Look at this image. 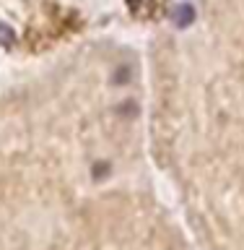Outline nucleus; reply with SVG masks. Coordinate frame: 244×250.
I'll return each mask as SVG.
<instances>
[{
    "mask_svg": "<svg viewBox=\"0 0 244 250\" xmlns=\"http://www.w3.org/2000/svg\"><path fill=\"white\" fill-rule=\"evenodd\" d=\"M192 19H195V11H192L190 3H182V5H179L177 11H174V21L179 23V26H187V23H190Z\"/></svg>",
    "mask_w": 244,
    "mask_h": 250,
    "instance_id": "obj_1",
    "label": "nucleus"
},
{
    "mask_svg": "<svg viewBox=\"0 0 244 250\" xmlns=\"http://www.w3.org/2000/svg\"><path fill=\"white\" fill-rule=\"evenodd\" d=\"M128 78H130V68H117L114 70V83H125V81H128Z\"/></svg>",
    "mask_w": 244,
    "mask_h": 250,
    "instance_id": "obj_4",
    "label": "nucleus"
},
{
    "mask_svg": "<svg viewBox=\"0 0 244 250\" xmlns=\"http://www.w3.org/2000/svg\"><path fill=\"white\" fill-rule=\"evenodd\" d=\"M120 115H125V117H132V115H138V107H135V102H125V104L120 107Z\"/></svg>",
    "mask_w": 244,
    "mask_h": 250,
    "instance_id": "obj_3",
    "label": "nucleus"
},
{
    "mask_svg": "<svg viewBox=\"0 0 244 250\" xmlns=\"http://www.w3.org/2000/svg\"><path fill=\"white\" fill-rule=\"evenodd\" d=\"M107 172H109V169H107V164H94V177H96V180H99V177H104Z\"/></svg>",
    "mask_w": 244,
    "mask_h": 250,
    "instance_id": "obj_5",
    "label": "nucleus"
},
{
    "mask_svg": "<svg viewBox=\"0 0 244 250\" xmlns=\"http://www.w3.org/2000/svg\"><path fill=\"white\" fill-rule=\"evenodd\" d=\"M13 39H16L13 29L5 26V23H0V42H3V44H13Z\"/></svg>",
    "mask_w": 244,
    "mask_h": 250,
    "instance_id": "obj_2",
    "label": "nucleus"
}]
</instances>
